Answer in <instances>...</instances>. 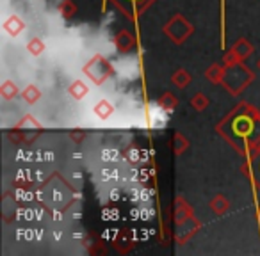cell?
<instances>
[{
  "label": "cell",
  "instance_id": "cell-1",
  "mask_svg": "<svg viewBox=\"0 0 260 256\" xmlns=\"http://www.w3.org/2000/svg\"><path fill=\"white\" fill-rule=\"evenodd\" d=\"M104 219H107V221L118 219V210H105V212H104Z\"/></svg>",
  "mask_w": 260,
  "mask_h": 256
}]
</instances>
